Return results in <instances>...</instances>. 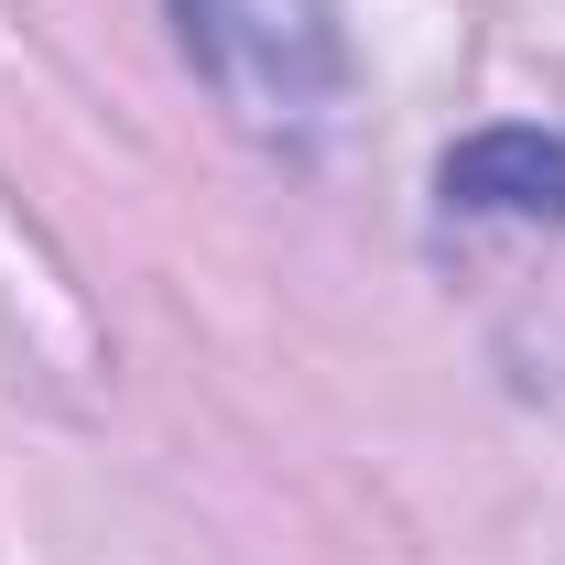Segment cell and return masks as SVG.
<instances>
[{
	"instance_id": "cell-1",
	"label": "cell",
	"mask_w": 565,
	"mask_h": 565,
	"mask_svg": "<svg viewBox=\"0 0 565 565\" xmlns=\"http://www.w3.org/2000/svg\"><path fill=\"white\" fill-rule=\"evenodd\" d=\"M185 33L207 44L217 87L250 109V120H316L327 109V0H185Z\"/></svg>"
},
{
	"instance_id": "cell-2",
	"label": "cell",
	"mask_w": 565,
	"mask_h": 565,
	"mask_svg": "<svg viewBox=\"0 0 565 565\" xmlns=\"http://www.w3.org/2000/svg\"><path fill=\"white\" fill-rule=\"evenodd\" d=\"M446 207L468 217H565V141L555 131H479L446 152Z\"/></svg>"
}]
</instances>
